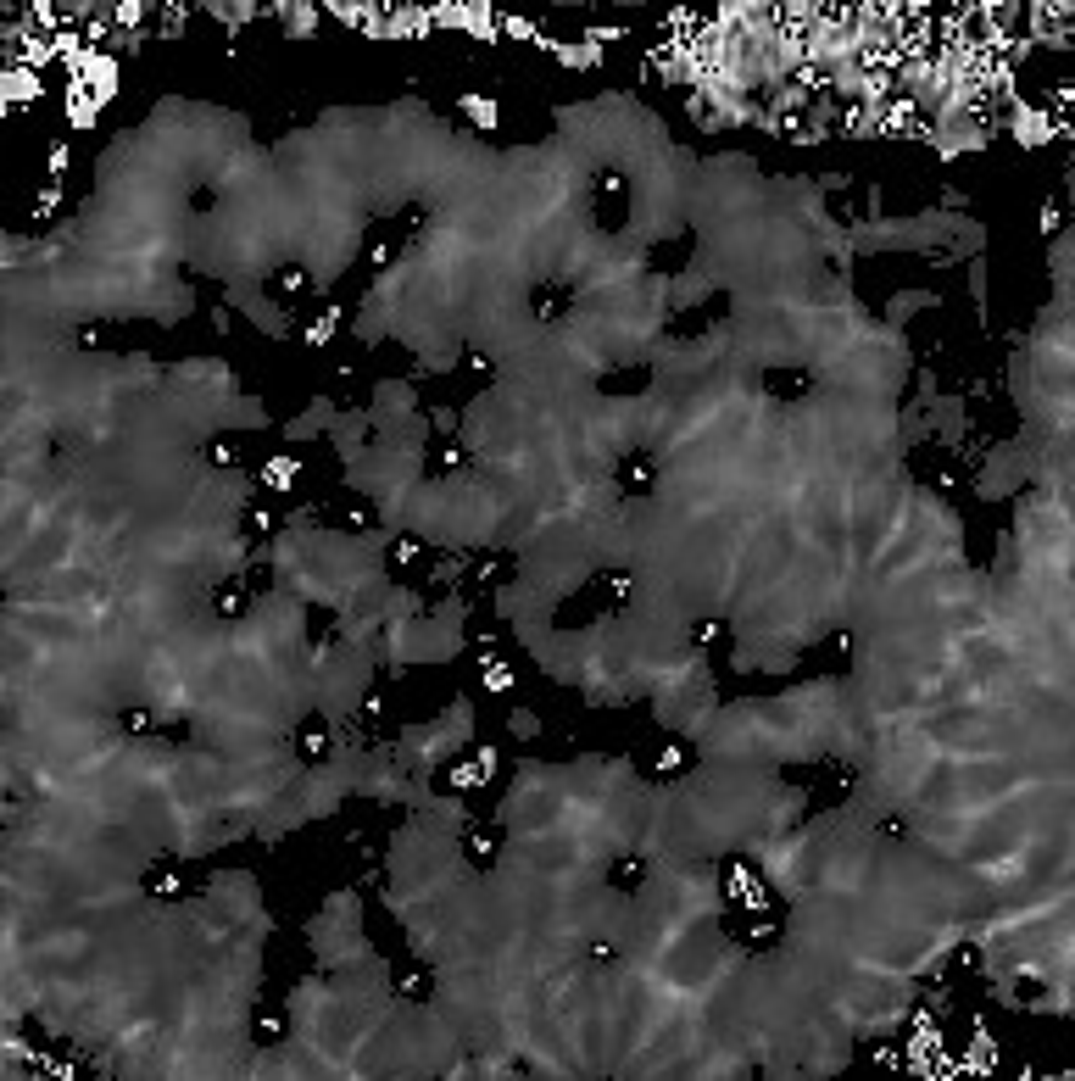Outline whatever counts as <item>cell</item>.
<instances>
[{
  "label": "cell",
  "mask_w": 1075,
  "mask_h": 1081,
  "mask_svg": "<svg viewBox=\"0 0 1075 1081\" xmlns=\"http://www.w3.org/2000/svg\"><path fill=\"white\" fill-rule=\"evenodd\" d=\"M591 201H596V223H602V229H619V223L630 218V173L602 168L591 184Z\"/></svg>",
  "instance_id": "6da1fadb"
},
{
  "label": "cell",
  "mask_w": 1075,
  "mask_h": 1081,
  "mask_svg": "<svg viewBox=\"0 0 1075 1081\" xmlns=\"http://www.w3.org/2000/svg\"><path fill=\"white\" fill-rule=\"evenodd\" d=\"M329 747H335V719H324L318 708L301 714L296 719V764H307V769L329 764Z\"/></svg>",
  "instance_id": "7a4b0ae2"
},
{
  "label": "cell",
  "mask_w": 1075,
  "mask_h": 1081,
  "mask_svg": "<svg viewBox=\"0 0 1075 1081\" xmlns=\"http://www.w3.org/2000/svg\"><path fill=\"white\" fill-rule=\"evenodd\" d=\"M530 313H535V324H563V318H574V285L541 279V285L530 290Z\"/></svg>",
  "instance_id": "3957f363"
},
{
  "label": "cell",
  "mask_w": 1075,
  "mask_h": 1081,
  "mask_svg": "<svg viewBox=\"0 0 1075 1081\" xmlns=\"http://www.w3.org/2000/svg\"><path fill=\"white\" fill-rule=\"evenodd\" d=\"M613 480H619L624 496H652V485H658V469H652V457L641 452V446H624Z\"/></svg>",
  "instance_id": "277c9868"
},
{
  "label": "cell",
  "mask_w": 1075,
  "mask_h": 1081,
  "mask_svg": "<svg viewBox=\"0 0 1075 1081\" xmlns=\"http://www.w3.org/2000/svg\"><path fill=\"white\" fill-rule=\"evenodd\" d=\"M251 597H257V586H251L246 574H223L218 586H212V613H218V619H240V613L251 608Z\"/></svg>",
  "instance_id": "5b68a950"
},
{
  "label": "cell",
  "mask_w": 1075,
  "mask_h": 1081,
  "mask_svg": "<svg viewBox=\"0 0 1075 1081\" xmlns=\"http://www.w3.org/2000/svg\"><path fill=\"white\" fill-rule=\"evenodd\" d=\"M641 881H647V853H613V864H608V892L613 898L641 892Z\"/></svg>",
  "instance_id": "8992f818"
},
{
  "label": "cell",
  "mask_w": 1075,
  "mask_h": 1081,
  "mask_svg": "<svg viewBox=\"0 0 1075 1081\" xmlns=\"http://www.w3.org/2000/svg\"><path fill=\"white\" fill-rule=\"evenodd\" d=\"M808 385H814V374H803V368H764V391L775 396V407L803 402Z\"/></svg>",
  "instance_id": "52a82bcc"
},
{
  "label": "cell",
  "mask_w": 1075,
  "mask_h": 1081,
  "mask_svg": "<svg viewBox=\"0 0 1075 1081\" xmlns=\"http://www.w3.org/2000/svg\"><path fill=\"white\" fill-rule=\"evenodd\" d=\"M463 853L474 864H496L502 859V831H496V825H474V831L463 836Z\"/></svg>",
  "instance_id": "ba28073f"
},
{
  "label": "cell",
  "mask_w": 1075,
  "mask_h": 1081,
  "mask_svg": "<svg viewBox=\"0 0 1075 1081\" xmlns=\"http://www.w3.org/2000/svg\"><path fill=\"white\" fill-rule=\"evenodd\" d=\"M145 886H151L156 898H184V875H179V864H173L168 853L145 870Z\"/></svg>",
  "instance_id": "9c48e42d"
},
{
  "label": "cell",
  "mask_w": 1075,
  "mask_h": 1081,
  "mask_svg": "<svg viewBox=\"0 0 1075 1081\" xmlns=\"http://www.w3.org/2000/svg\"><path fill=\"white\" fill-rule=\"evenodd\" d=\"M329 641H335V613H329V608H312V613H307V647H312V652H329Z\"/></svg>",
  "instance_id": "30bf717a"
},
{
  "label": "cell",
  "mask_w": 1075,
  "mask_h": 1081,
  "mask_svg": "<svg viewBox=\"0 0 1075 1081\" xmlns=\"http://www.w3.org/2000/svg\"><path fill=\"white\" fill-rule=\"evenodd\" d=\"M301 290H307V274H301V268H279V274L268 279V296H279V301H296Z\"/></svg>",
  "instance_id": "8fae6325"
},
{
  "label": "cell",
  "mask_w": 1075,
  "mask_h": 1081,
  "mask_svg": "<svg viewBox=\"0 0 1075 1081\" xmlns=\"http://www.w3.org/2000/svg\"><path fill=\"white\" fill-rule=\"evenodd\" d=\"M396 992L413 998V1003H424L429 992H435V987H429V970H418V964H413V970H396Z\"/></svg>",
  "instance_id": "7c38bea8"
},
{
  "label": "cell",
  "mask_w": 1075,
  "mask_h": 1081,
  "mask_svg": "<svg viewBox=\"0 0 1075 1081\" xmlns=\"http://www.w3.org/2000/svg\"><path fill=\"white\" fill-rule=\"evenodd\" d=\"M123 736H162V725H156V714L151 708H123Z\"/></svg>",
  "instance_id": "4fadbf2b"
},
{
  "label": "cell",
  "mask_w": 1075,
  "mask_h": 1081,
  "mask_svg": "<svg viewBox=\"0 0 1075 1081\" xmlns=\"http://www.w3.org/2000/svg\"><path fill=\"white\" fill-rule=\"evenodd\" d=\"M251 1037H257V1042H279V1037H285V1015H279V1009H257V1015H251Z\"/></svg>",
  "instance_id": "5bb4252c"
},
{
  "label": "cell",
  "mask_w": 1075,
  "mask_h": 1081,
  "mask_svg": "<svg viewBox=\"0 0 1075 1081\" xmlns=\"http://www.w3.org/2000/svg\"><path fill=\"white\" fill-rule=\"evenodd\" d=\"M691 641H697V647H719V641H725V625H719V619H697V625H691Z\"/></svg>",
  "instance_id": "9a60e30c"
},
{
  "label": "cell",
  "mask_w": 1075,
  "mask_h": 1081,
  "mask_svg": "<svg viewBox=\"0 0 1075 1081\" xmlns=\"http://www.w3.org/2000/svg\"><path fill=\"white\" fill-rule=\"evenodd\" d=\"M268 530H273V513H268V508H251V513H246V535H251V541H262Z\"/></svg>",
  "instance_id": "2e32d148"
}]
</instances>
